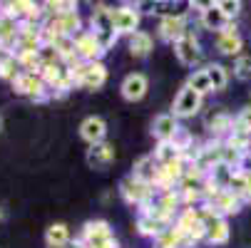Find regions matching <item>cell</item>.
Listing matches in <instances>:
<instances>
[{"instance_id":"22","label":"cell","mask_w":251,"mask_h":248,"mask_svg":"<svg viewBox=\"0 0 251 248\" xmlns=\"http://www.w3.org/2000/svg\"><path fill=\"white\" fill-rule=\"evenodd\" d=\"M104 82H107V67H104V62L102 60L100 62H87V69H85V77H82L80 87L92 92V90H100Z\"/></svg>"},{"instance_id":"23","label":"cell","mask_w":251,"mask_h":248,"mask_svg":"<svg viewBox=\"0 0 251 248\" xmlns=\"http://www.w3.org/2000/svg\"><path fill=\"white\" fill-rule=\"evenodd\" d=\"M154 47V40H152V35L145 32V30H137L132 38H129V55L132 57H147Z\"/></svg>"},{"instance_id":"40","label":"cell","mask_w":251,"mask_h":248,"mask_svg":"<svg viewBox=\"0 0 251 248\" xmlns=\"http://www.w3.org/2000/svg\"><path fill=\"white\" fill-rule=\"evenodd\" d=\"M0 221H3V208H0Z\"/></svg>"},{"instance_id":"21","label":"cell","mask_w":251,"mask_h":248,"mask_svg":"<svg viewBox=\"0 0 251 248\" xmlns=\"http://www.w3.org/2000/svg\"><path fill=\"white\" fill-rule=\"evenodd\" d=\"M241 47H244V43H241V38H239V32H236L234 25H231L229 30H224V32L217 35V50H219L222 55H229V57L236 55V57H239Z\"/></svg>"},{"instance_id":"16","label":"cell","mask_w":251,"mask_h":248,"mask_svg":"<svg viewBox=\"0 0 251 248\" xmlns=\"http://www.w3.org/2000/svg\"><path fill=\"white\" fill-rule=\"evenodd\" d=\"M172 224H167V221H162L159 216H154V214H150V211H139V216H137V231L142 233V236H147V238H157L162 231H167Z\"/></svg>"},{"instance_id":"13","label":"cell","mask_w":251,"mask_h":248,"mask_svg":"<svg viewBox=\"0 0 251 248\" xmlns=\"http://www.w3.org/2000/svg\"><path fill=\"white\" fill-rule=\"evenodd\" d=\"M192 246H197V243L184 231H179L174 224L154 238V248H192Z\"/></svg>"},{"instance_id":"12","label":"cell","mask_w":251,"mask_h":248,"mask_svg":"<svg viewBox=\"0 0 251 248\" xmlns=\"http://www.w3.org/2000/svg\"><path fill=\"white\" fill-rule=\"evenodd\" d=\"M147 90H150V82H147V77L142 75V72L127 75V77L122 80V85H120V92H122V97H125L127 102H139V99H145Z\"/></svg>"},{"instance_id":"32","label":"cell","mask_w":251,"mask_h":248,"mask_svg":"<svg viewBox=\"0 0 251 248\" xmlns=\"http://www.w3.org/2000/svg\"><path fill=\"white\" fill-rule=\"evenodd\" d=\"M234 77L236 80H251V57L249 55H239L234 62Z\"/></svg>"},{"instance_id":"38","label":"cell","mask_w":251,"mask_h":248,"mask_svg":"<svg viewBox=\"0 0 251 248\" xmlns=\"http://www.w3.org/2000/svg\"><path fill=\"white\" fill-rule=\"evenodd\" d=\"M8 52H10V50H8V47H3V45H0V60H3V57H5V55H8Z\"/></svg>"},{"instance_id":"36","label":"cell","mask_w":251,"mask_h":248,"mask_svg":"<svg viewBox=\"0 0 251 248\" xmlns=\"http://www.w3.org/2000/svg\"><path fill=\"white\" fill-rule=\"evenodd\" d=\"M236 171H241V174L251 176V149L241 154V159H239V166H236Z\"/></svg>"},{"instance_id":"25","label":"cell","mask_w":251,"mask_h":248,"mask_svg":"<svg viewBox=\"0 0 251 248\" xmlns=\"http://www.w3.org/2000/svg\"><path fill=\"white\" fill-rule=\"evenodd\" d=\"M234 174H236V169L234 166H229V164H217L206 176L214 181V186H217L219 191H224V189H229V184H231V179H234Z\"/></svg>"},{"instance_id":"8","label":"cell","mask_w":251,"mask_h":248,"mask_svg":"<svg viewBox=\"0 0 251 248\" xmlns=\"http://www.w3.org/2000/svg\"><path fill=\"white\" fill-rule=\"evenodd\" d=\"M174 55H176V60L182 62V65L194 67L201 60V45L197 40V35L194 32H187L179 43H174Z\"/></svg>"},{"instance_id":"29","label":"cell","mask_w":251,"mask_h":248,"mask_svg":"<svg viewBox=\"0 0 251 248\" xmlns=\"http://www.w3.org/2000/svg\"><path fill=\"white\" fill-rule=\"evenodd\" d=\"M152 154H154V159H157L159 164H169V161H174V159L182 157V152H179L172 141H157V149H154Z\"/></svg>"},{"instance_id":"30","label":"cell","mask_w":251,"mask_h":248,"mask_svg":"<svg viewBox=\"0 0 251 248\" xmlns=\"http://www.w3.org/2000/svg\"><path fill=\"white\" fill-rule=\"evenodd\" d=\"M172 144L182 152V154H187V152L194 149V136H192V132H189L187 127H179L176 134H174V139H172Z\"/></svg>"},{"instance_id":"2","label":"cell","mask_w":251,"mask_h":248,"mask_svg":"<svg viewBox=\"0 0 251 248\" xmlns=\"http://www.w3.org/2000/svg\"><path fill=\"white\" fill-rule=\"evenodd\" d=\"M120 194H122V199H125L129 206H137V208L150 206V203L154 201V196H157V191H154L152 184L137 179V176H132V174L125 176V179L120 181Z\"/></svg>"},{"instance_id":"26","label":"cell","mask_w":251,"mask_h":248,"mask_svg":"<svg viewBox=\"0 0 251 248\" xmlns=\"http://www.w3.org/2000/svg\"><path fill=\"white\" fill-rule=\"evenodd\" d=\"M204 69H206V75H209V82H211L214 92H219V90H224V87L229 85V69H226L224 65L211 62V65H206Z\"/></svg>"},{"instance_id":"4","label":"cell","mask_w":251,"mask_h":248,"mask_svg":"<svg viewBox=\"0 0 251 248\" xmlns=\"http://www.w3.org/2000/svg\"><path fill=\"white\" fill-rule=\"evenodd\" d=\"M13 92L23 94V97H30L32 102H48V99H52V92L45 85V80L40 75H32V72H20L13 80Z\"/></svg>"},{"instance_id":"11","label":"cell","mask_w":251,"mask_h":248,"mask_svg":"<svg viewBox=\"0 0 251 248\" xmlns=\"http://www.w3.org/2000/svg\"><path fill=\"white\" fill-rule=\"evenodd\" d=\"M187 32H189V27H187V18H162V20H159V27H157L159 40L172 43V45L182 40Z\"/></svg>"},{"instance_id":"10","label":"cell","mask_w":251,"mask_h":248,"mask_svg":"<svg viewBox=\"0 0 251 248\" xmlns=\"http://www.w3.org/2000/svg\"><path fill=\"white\" fill-rule=\"evenodd\" d=\"M85 161L90 169L95 171H104L107 166H112L115 161V147L110 144V141H102V144H92L85 154Z\"/></svg>"},{"instance_id":"28","label":"cell","mask_w":251,"mask_h":248,"mask_svg":"<svg viewBox=\"0 0 251 248\" xmlns=\"http://www.w3.org/2000/svg\"><path fill=\"white\" fill-rule=\"evenodd\" d=\"M187 87H192L197 94H209V92H214V87H211V82H209V75H206V69H194V72L189 75V80H187Z\"/></svg>"},{"instance_id":"1","label":"cell","mask_w":251,"mask_h":248,"mask_svg":"<svg viewBox=\"0 0 251 248\" xmlns=\"http://www.w3.org/2000/svg\"><path fill=\"white\" fill-rule=\"evenodd\" d=\"M90 25H92V35L97 38V43L102 45V50L107 52L110 47H115L117 43V30H115V23H112V8L107 5H95L92 10V18H90Z\"/></svg>"},{"instance_id":"14","label":"cell","mask_w":251,"mask_h":248,"mask_svg":"<svg viewBox=\"0 0 251 248\" xmlns=\"http://www.w3.org/2000/svg\"><path fill=\"white\" fill-rule=\"evenodd\" d=\"M80 136L87 141V144L92 147V144H102L104 141V136H107V122L102 119V117H87V119H82V124H80Z\"/></svg>"},{"instance_id":"37","label":"cell","mask_w":251,"mask_h":248,"mask_svg":"<svg viewBox=\"0 0 251 248\" xmlns=\"http://www.w3.org/2000/svg\"><path fill=\"white\" fill-rule=\"evenodd\" d=\"M246 201H251V176H249V186H246Z\"/></svg>"},{"instance_id":"33","label":"cell","mask_w":251,"mask_h":248,"mask_svg":"<svg viewBox=\"0 0 251 248\" xmlns=\"http://www.w3.org/2000/svg\"><path fill=\"white\" fill-rule=\"evenodd\" d=\"M234 132L251 134V107H244V110L234 117Z\"/></svg>"},{"instance_id":"5","label":"cell","mask_w":251,"mask_h":248,"mask_svg":"<svg viewBox=\"0 0 251 248\" xmlns=\"http://www.w3.org/2000/svg\"><path fill=\"white\" fill-rule=\"evenodd\" d=\"M82 243L87 248H117V238L112 236V228L107 221L97 219V221H87L82 226V233H80Z\"/></svg>"},{"instance_id":"34","label":"cell","mask_w":251,"mask_h":248,"mask_svg":"<svg viewBox=\"0 0 251 248\" xmlns=\"http://www.w3.org/2000/svg\"><path fill=\"white\" fill-rule=\"evenodd\" d=\"M219 10L226 15V20H234L239 13H241V3H239V0H219Z\"/></svg>"},{"instance_id":"24","label":"cell","mask_w":251,"mask_h":248,"mask_svg":"<svg viewBox=\"0 0 251 248\" xmlns=\"http://www.w3.org/2000/svg\"><path fill=\"white\" fill-rule=\"evenodd\" d=\"M48 248H67L70 246V228L65 224H50L45 231Z\"/></svg>"},{"instance_id":"9","label":"cell","mask_w":251,"mask_h":248,"mask_svg":"<svg viewBox=\"0 0 251 248\" xmlns=\"http://www.w3.org/2000/svg\"><path fill=\"white\" fill-rule=\"evenodd\" d=\"M75 47H77V57L85 62H100L104 50L97 43V38L92 35V30H82L77 38H75Z\"/></svg>"},{"instance_id":"39","label":"cell","mask_w":251,"mask_h":248,"mask_svg":"<svg viewBox=\"0 0 251 248\" xmlns=\"http://www.w3.org/2000/svg\"><path fill=\"white\" fill-rule=\"evenodd\" d=\"M0 132H3V114H0Z\"/></svg>"},{"instance_id":"35","label":"cell","mask_w":251,"mask_h":248,"mask_svg":"<svg viewBox=\"0 0 251 248\" xmlns=\"http://www.w3.org/2000/svg\"><path fill=\"white\" fill-rule=\"evenodd\" d=\"M239 159H241V152H236V149H231L229 144H222V161L224 164H229V166H239Z\"/></svg>"},{"instance_id":"17","label":"cell","mask_w":251,"mask_h":248,"mask_svg":"<svg viewBox=\"0 0 251 248\" xmlns=\"http://www.w3.org/2000/svg\"><path fill=\"white\" fill-rule=\"evenodd\" d=\"M206 203L217 211L219 216H224V219H226V216H234V214H239V211H241V199H236V196H234L231 191H226V189L219 191L217 196H214L211 201H206Z\"/></svg>"},{"instance_id":"31","label":"cell","mask_w":251,"mask_h":248,"mask_svg":"<svg viewBox=\"0 0 251 248\" xmlns=\"http://www.w3.org/2000/svg\"><path fill=\"white\" fill-rule=\"evenodd\" d=\"M246 186H249V176H246V174H241V171H236L226 191H231V194H234L236 199L246 201Z\"/></svg>"},{"instance_id":"6","label":"cell","mask_w":251,"mask_h":248,"mask_svg":"<svg viewBox=\"0 0 251 248\" xmlns=\"http://www.w3.org/2000/svg\"><path fill=\"white\" fill-rule=\"evenodd\" d=\"M201 110V94H197L192 87H182L179 90V94L174 97V104H172V114L176 119H189L194 117L197 112Z\"/></svg>"},{"instance_id":"19","label":"cell","mask_w":251,"mask_h":248,"mask_svg":"<svg viewBox=\"0 0 251 248\" xmlns=\"http://www.w3.org/2000/svg\"><path fill=\"white\" fill-rule=\"evenodd\" d=\"M206 129L211 132V136H214V139L224 141V139L234 132V117H231L229 112H217V114H211V117H209Z\"/></svg>"},{"instance_id":"18","label":"cell","mask_w":251,"mask_h":248,"mask_svg":"<svg viewBox=\"0 0 251 248\" xmlns=\"http://www.w3.org/2000/svg\"><path fill=\"white\" fill-rule=\"evenodd\" d=\"M176 129H179V122H176V117L172 112L169 114H157L154 122H152V136L157 141H172Z\"/></svg>"},{"instance_id":"7","label":"cell","mask_w":251,"mask_h":248,"mask_svg":"<svg viewBox=\"0 0 251 248\" xmlns=\"http://www.w3.org/2000/svg\"><path fill=\"white\" fill-rule=\"evenodd\" d=\"M112 23H115L117 35H127V38H132V35L137 32V27H139L137 5H117V8H112Z\"/></svg>"},{"instance_id":"15","label":"cell","mask_w":251,"mask_h":248,"mask_svg":"<svg viewBox=\"0 0 251 248\" xmlns=\"http://www.w3.org/2000/svg\"><path fill=\"white\" fill-rule=\"evenodd\" d=\"M199 20H201V25H204L206 30H217V35L231 27V23L226 20V15L219 10V5H217V3H206V5L201 8Z\"/></svg>"},{"instance_id":"27","label":"cell","mask_w":251,"mask_h":248,"mask_svg":"<svg viewBox=\"0 0 251 248\" xmlns=\"http://www.w3.org/2000/svg\"><path fill=\"white\" fill-rule=\"evenodd\" d=\"M20 72H23V69H20V62H18L15 52L10 50L3 60H0V80H8V82H13V80H15Z\"/></svg>"},{"instance_id":"3","label":"cell","mask_w":251,"mask_h":248,"mask_svg":"<svg viewBox=\"0 0 251 248\" xmlns=\"http://www.w3.org/2000/svg\"><path fill=\"white\" fill-rule=\"evenodd\" d=\"M199 214H201V221H204V226H206V238H204V241H206L209 246H224V243L229 241V221H226L224 216H219L206 201L201 203Z\"/></svg>"},{"instance_id":"20","label":"cell","mask_w":251,"mask_h":248,"mask_svg":"<svg viewBox=\"0 0 251 248\" xmlns=\"http://www.w3.org/2000/svg\"><path fill=\"white\" fill-rule=\"evenodd\" d=\"M157 171H159V161L154 159V154L139 157V159L134 161V166H132V176H137V179L147 181V184H154Z\"/></svg>"}]
</instances>
